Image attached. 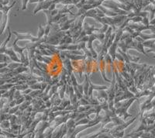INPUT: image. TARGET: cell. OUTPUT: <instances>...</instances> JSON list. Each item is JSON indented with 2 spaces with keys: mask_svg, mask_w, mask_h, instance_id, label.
<instances>
[{
  "mask_svg": "<svg viewBox=\"0 0 155 138\" xmlns=\"http://www.w3.org/2000/svg\"><path fill=\"white\" fill-rule=\"evenodd\" d=\"M8 30H9V35H8V37H6V39L3 41V43H2V44L0 45V54L5 53V49L7 48H6V45H7V44L9 43V41H10L11 36H12V33H11L10 28H9V27H8Z\"/></svg>",
  "mask_w": 155,
  "mask_h": 138,
  "instance_id": "cell-5",
  "label": "cell"
},
{
  "mask_svg": "<svg viewBox=\"0 0 155 138\" xmlns=\"http://www.w3.org/2000/svg\"><path fill=\"white\" fill-rule=\"evenodd\" d=\"M43 1H44V0H29V3H35V2L39 3V2H43Z\"/></svg>",
  "mask_w": 155,
  "mask_h": 138,
  "instance_id": "cell-14",
  "label": "cell"
},
{
  "mask_svg": "<svg viewBox=\"0 0 155 138\" xmlns=\"http://www.w3.org/2000/svg\"><path fill=\"white\" fill-rule=\"evenodd\" d=\"M31 92H32L31 89H26V90L23 91L22 94H23V95H29V94H30Z\"/></svg>",
  "mask_w": 155,
  "mask_h": 138,
  "instance_id": "cell-13",
  "label": "cell"
},
{
  "mask_svg": "<svg viewBox=\"0 0 155 138\" xmlns=\"http://www.w3.org/2000/svg\"><path fill=\"white\" fill-rule=\"evenodd\" d=\"M16 3V1H14L10 5H4L0 8V11L2 12V20L0 21V35L3 34L5 29L6 28L8 24V16H9V12Z\"/></svg>",
  "mask_w": 155,
  "mask_h": 138,
  "instance_id": "cell-2",
  "label": "cell"
},
{
  "mask_svg": "<svg viewBox=\"0 0 155 138\" xmlns=\"http://www.w3.org/2000/svg\"><path fill=\"white\" fill-rule=\"evenodd\" d=\"M12 33L16 35V40L17 41H21V40H29L31 42H37V41H41L37 37H34L31 34H29V33H23V34H22V33H18L16 31H12Z\"/></svg>",
  "mask_w": 155,
  "mask_h": 138,
  "instance_id": "cell-3",
  "label": "cell"
},
{
  "mask_svg": "<svg viewBox=\"0 0 155 138\" xmlns=\"http://www.w3.org/2000/svg\"><path fill=\"white\" fill-rule=\"evenodd\" d=\"M19 106H14V107H12V108H10V110H9V113H8L10 114V115H13V114L16 113V112L19 110Z\"/></svg>",
  "mask_w": 155,
  "mask_h": 138,
  "instance_id": "cell-10",
  "label": "cell"
},
{
  "mask_svg": "<svg viewBox=\"0 0 155 138\" xmlns=\"http://www.w3.org/2000/svg\"><path fill=\"white\" fill-rule=\"evenodd\" d=\"M0 138H9V137H5V136H0Z\"/></svg>",
  "mask_w": 155,
  "mask_h": 138,
  "instance_id": "cell-15",
  "label": "cell"
},
{
  "mask_svg": "<svg viewBox=\"0 0 155 138\" xmlns=\"http://www.w3.org/2000/svg\"><path fill=\"white\" fill-rule=\"evenodd\" d=\"M0 127L2 128L3 130H6L10 128V122L9 120H5L0 123Z\"/></svg>",
  "mask_w": 155,
  "mask_h": 138,
  "instance_id": "cell-7",
  "label": "cell"
},
{
  "mask_svg": "<svg viewBox=\"0 0 155 138\" xmlns=\"http://www.w3.org/2000/svg\"><path fill=\"white\" fill-rule=\"evenodd\" d=\"M135 100H139V99L137 97H133L131 99H129L128 100H127V101L123 103L121 102L114 103V107L116 109V115L123 119L124 121L129 117H132L131 114H129L127 113V110Z\"/></svg>",
  "mask_w": 155,
  "mask_h": 138,
  "instance_id": "cell-1",
  "label": "cell"
},
{
  "mask_svg": "<svg viewBox=\"0 0 155 138\" xmlns=\"http://www.w3.org/2000/svg\"><path fill=\"white\" fill-rule=\"evenodd\" d=\"M44 34H45V27L40 25L38 28V34H37V37L39 40H41L44 37Z\"/></svg>",
  "mask_w": 155,
  "mask_h": 138,
  "instance_id": "cell-6",
  "label": "cell"
},
{
  "mask_svg": "<svg viewBox=\"0 0 155 138\" xmlns=\"http://www.w3.org/2000/svg\"><path fill=\"white\" fill-rule=\"evenodd\" d=\"M54 2V0H44L43 2H39L38 5H37V7L34 9V15H36L38 12H40L41 10H48L49 9L50 6L51 5V4Z\"/></svg>",
  "mask_w": 155,
  "mask_h": 138,
  "instance_id": "cell-4",
  "label": "cell"
},
{
  "mask_svg": "<svg viewBox=\"0 0 155 138\" xmlns=\"http://www.w3.org/2000/svg\"><path fill=\"white\" fill-rule=\"evenodd\" d=\"M29 3V0H22V10H26L27 8V5Z\"/></svg>",
  "mask_w": 155,
  "mask_h": 138,
  "instance_id": "cell-11",
  "label": "cell"
},
{
  "mask_svg": "<svg viewBox=\"0 0 155 138\" xmlns=\"http://www.w3.org/2000/svg\"><path fill=\"white\" fill-rule=\"evenodd\" d=\"M30 89H31L32 90H42V82H40V83H36L34 85L30 86Z\"/></svg>",
  "mask_w": 155,
  "mask_h": 138,
  "instance_id": "cell-9",
  "label": "cell"
},
{
  "mask_svg": "<svg viewBox=\"0 0 155 138\" xmlns=\"http://www.w3.org/2000/svg\"><path fill=\"white\" fill-rule=\"evenodd\" d=\"M9 3V0H0V5H7Z\"/></svg>",
  "mask_w": 155,
  "mask_h": 138,
  "instance_id": "cell-12",
  "label": "cell"
},
{
  "mask_svg": "<svg viewBox=\"0 0 155 138\" xmlns=\"http://www.w3.org/2000/svg\"><path fill=\"white\" fill-rule=\"evenodd\" d=\"M30 104H31V102H30V101H24L23 103H22V104L19 105V111H21L22 113H23V112H24L25 110H26L27 108H28V106H30Z\"/></svg>",
  "mask_w": 155,
  "mask_h": 138,
  "instance_id": "cell-8",
  "label": "cell"
}]
</instances>
